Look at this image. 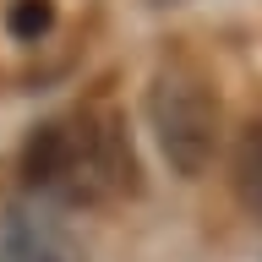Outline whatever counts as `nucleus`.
<instances>
[{
	"label": "nucleus",
	"instance_id": "f03ea898",
	"mask_svg": "<svg viewBox=\"0 0 262 262\" xmlns=\"http://www.w3.org/2000/svg\"><path fill=\"white\" fill-rule=\"evenodd\" d=\"M147 120L159 137V153L169 169L196 180L219 153V93L191 60H164L153 88H147Z\"/></svg>",
	"mask_w": 262,
	"mask_h": 262
},
{
	"label": "nucleus",
	"instance_id": "20e7f679",
	"mask_svg": "<svg viewBox=\"0 0 262 262\" xmlns=\"http://www.w3.org/2000/svg\"><path fill=\"white\" fill-rule=\"evenodd\" d=\"M229 180H235L241 208L262 219V120L241 126V137H235V153H229Z\"/></svg>",
	"mask_w": 262,
	"mask_h": 262
},
{
	"label": "nucleus",
	"instance_id": "7ed1b4c3",
	"mask_svg": "<svg viewBox=\"0 0 262 262\" xmlns=\"http://www.w3.org/2000/svg\"><path fill=\"white\" fill-rule=\"evenodd\" d=\"M0 262H88V257L55 213L16 202L0 213Z\"/></svg>",
	"mask_w": 262,
	"mask_h": 262
},
{
	"label": "nucleus",
	"instance_id": "f257e3e1",
	"mask_svg": "<svg viewBox=\"0 0 262 262\" xmlns=\"http://www.w3.org/2000/svg\"><path fill=\"white\" fill-rule=\"evenodd\" d=\"M22 175L38 196H55L66 208H104L137 191V153H131L126 120L110 104H77L55 115L28 137Z\"/></svg>",
	"mask_w": 262,
	"mask_h": 262
},
{
	"label": "nucleus",
	"instance_id": "39448f33",
	"mask_svg": "<svg viewBox=\"0 0 262 262\" xmlns=\"http://www.w3.org/2000/svg\"><path fill=\"white\" fill-rule=\"evenodd\" d=\"M6 28L11 38H44L55 28V0H11V11H6Z\"/></svg>",
	"mask_w": 262,
	"mask_h": 262
}]
</instances>
